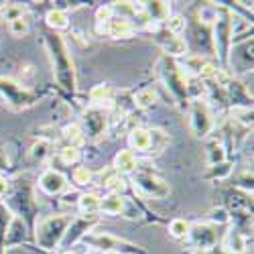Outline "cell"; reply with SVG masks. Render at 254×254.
Wrapping results in <instances>:
<instances>
[{"label":"cell","mask_w":254,"mask_h":254,"mask_svg":"<svg viewBox=\"0 0 254 254\" xmlns=\"http://www.w3.org/2000/svg\"><path fill=\"white\" fill-rule=\"evenodd\" d=\"M98 222H100V218L96 214H83L79 218H71V224H69L65 236H63V240H61V246L71 248L75 242H79L83 236H86Z\"/></svg>","instance_id":"obj_9"},{"label":"cell","mask_w":254,"mask_h":254,"mask_svg":"<svg viewBox=\"0 0 254 254\" xmlns=\"http://www.w3.org/2000/svg\"><path fill=\"white\" fill-rule=\"evenodd\" d=\"M104 31L114 39H124V37H130L134 33V27L126 18H112L108 23H104Z\"/></svg>","instance_id":"obj_15"},{"label":"cell","mask_w":254,"mask_h":254,"mask_svg":"<svg viewBox=\"0 0 254 254\" xmlns=\"http://www.w3.org/2000/svg\"><path fill=\"white\" fill-rule=\"evenodd\" d=\"M142 10L149 20H157V23H163V20L169 18V12H171V6L169 2H161V0H155V2H144Z\"/></svg>","instance_id":"obj_16"},{"label":"cell","mask_w":254,"mask_h":254,"mask_svg":"<svg viewBox=\"0 0 254 254\" xmlns=\"http://www.w3.org/2000/svg\"><path fill=\"white\" fill-rule=\"evenodd\" d=\"M157 69H159L161 79L165 81L167 90L173 94V98L181 106H185L187 104V79H185V75H183V71L179 67V63L175 59H171V57L163 55L159 59V63H157Z\"/></svg>","instance_id":"obj_3"},{"label":"cell","mask_w":254,"mask_h":254,"mask_svg":"<svg viewBox=\"0 0 254 254\" xmlns=\"http://www.w3.org/2000/svg\"><path fill=\"white\" fill-rule=\"evenodd\" d=\"M92 100L94 102H110V96H112V90L108 86H96L92 90Z\"/></svg>","instance_id":"obj_35"},{"label":"cell","mask_w":254,"mask_h":254,"mask_svg":"<svg viewBox=\"0 0 254 254\" xmlns=\"http://www.w3.org/2000/svg\"><path fill=\"white\" fill-rule=\"evenodd\" d=\"M49 155H51V140H47V138H39V140L33 144V149H31V157H33V161L43 163Z\"/></svg>","instance_id":"obj_23"},{"label":"cell","mask_w":254,"mask_h":254,"mask_svg":"<svg viewBox=\"0 0 254 254\" xmlns=\"http://www.w3.org/2000/svg\"><path fill=\"white\" fill-rule=\"evenodd\" d=\"M189 124H191V132L197 138H205L211 128H214V114H211L207 102L193 100L191 108H189Z\"/></svg>","instance_id":"obj_6"},{"label":"cell","mask_w":254,"mask_h":254,"mask_svg":"<svg viewBox=\"0 0 254 254\" xmlns=\"http://www.w3.org/2000/svg\"><path fill=\"white\" fill-rule=\"evenodd\" d=\"M27 240V224L23 220H10V226L6 230V246L8 244H20Z\"/></svg>","instance_id":"obj_19"},{"label":"cell","mask_w":254,"mask_h":254,"mask_svg":"<svg viewBox=\"0 0 254 254\" xmlns=\"http://www.w3.org/2000/svg\"><path fill=\"white\" fill-rule=\"evenodd\" d=\"M47 25L53 29V31H63L69 27V16L65 10H51L47 12Z\"/></svg>","instance_id":"obj_22"},{"label":"cell","mask_w":254,"mask_h":254,"mask_svg":"<svg viewBox=\"0 0 254 254\" xmlns=\"http://www.w3.org/2000/svg\"><path fill=\"white\" fill-rule=\"evenodd\" d=\"M63 254H73V252H71V250H67V252H63Z\"/></svg>","instance_id":"obj_43"},{"label":"cell","mask_w":254,"mask_h":254,"mask_svg":"<svg viewBox=\"0 0 254 254\" xmlns=\"http://www.w3.org/2000/svg\"><path fill=\"white\" fill-rule=\"evenodd\" d=\"M96 16H98L100 23H108V20H112V16H114V8L112 6H102V8H98Z\"/></svg>","instance_id":"obj_38"},{"label":"cell","mask_w":254,"mask_h":254,"mask_svg":"<svg viewBox=\"0 0 254 254\" xmlns=\"http://www.w3.org/2000/svg\"><path fill=\"white\" fill-rule=\"evenodd\" d=\"M128 142L134 151H142V153H149L151 149V132L146 128H134L128 136Z\"/></svg>","instance_id":"obj_20"},{"label":"cell","mask_w":254,"mask_h":254,"mask_svg":"<svg viewBox=\"0 0 254 254\" xmlns=\"http://www.w3.org/2000/svg\"><path fill=\"white\" fill-rule=\"evenodd\" d=\"M124 207V199L120 193H108L106 197L100 199V209L104 211V214H110V216H116L120 214Z\"/></svg>","instance_id":"obj_21"},{"label":"cell","mask_w":254,"mask_h":254,"mask_svg":"<svg viewBox=\"0 0 254 254\" xmlns=\"http://www.w3.org/2000/svg\"><path fill=\"white\" fill-rule=\"evenodd\" d=\"M187 240L193 248L197 250H209L214 248L216 242H218V232H216V226L211 224H193L189 226V232H187Z\"/></svg>","instance_id":"obj_11"},{"label":"cell","mask_w":254,"mask_h":254,"mask_svg":"<svg viewBox=\"0 0 254 254\" xmlns=\"http://www.w3.org/2000/svg\"><path fill=\"white\" fill-rule=\"evenodd\" d=\"M63 136H65V140H69L71 144L69 146H75L77 142H81V130L77 124H69L63 128Z\"/></svg>","instance_id":"obj_32"},{"label":"cell","mask_w":254,"mask_h":254,"mask_svg":"<svg viewBox=\"0 0 254 254\" xmlns=\"http://www.w3.org/2000/svg\"><path fill=\"white\" fill-rule=\"evenodd\" d=\"M189 224L187 220H181V218H177V220H173L171 224H169V234H171L175 240H185L187 238V232H189Z\"/></svg>","instance_id":"obj_26"},{"label":"cell","mask_w":254,"mask_h":254,"mask_svg":"<svg viewBox=\"0 0 254 254\" xmlns=\"http://www.w3.org/2000/svg\"><path fill=\"white\" fill-rule=\"evenodd\" d=\"M114 167H116L118 173H134L136 167H138L136 155L132 151H120L114 159Z\"/></svg>","instance_id":"obj_18"},{"label":"cell","mask_w":254,"mask_h":254,"mask_svg":"<svg viewBox=\"0 0 254 254\" xmlns=\"http://www.w3.org/2000/svg\"><path fill=\"white\" fill-rule=\"evenodd\" d=\"M185 65L191 69V71H195V73H201V69L207 65V63H205L203 57H199V55H191V57H187V59H185Z\"/></svg>","instance_id":"obj_37"},{"label":"cell","mask_w":254,"mask_h":254,"mask_svg":"<svg viewBox=\"0 0 254 254\" xmlns=\"http://www.w3.org/2000/svg\"><path fill=\"white\" fill-rule=\"evenodd\" d=\"M230 171H232V165L230 163H218V165H214L211 167V171H209V179H224V177H228L230 175Z\"/></svg>","instance_id":"obj_33"},{"label":"cell","mask_w":254,"mask_h":254,"mask_svg":"<svg viewBox=\"0 0 254 254\" xmlns=\"http://www.w3.org/2000/svg\"><path fill=\"white\" fill-rule=\"evenodd\" d=\"M8 167V161L4 159V155L2 153H0V171H2V169H6Z\"/></svg>","instance_id":"obj_41"},{"label":"cell","mask_w":254,"mask_h":254,"mask_svg":"<svg viewBox=\"0 0 254 254\" xmlns=\"http://www.w3.org/2000/svg\"><path fill=\"white\" fill-rule=\"evenodd\" d=\"M59 157H61V161L65 163V165H71V163H75L77 159H79V149L77 146H65V149H61L59 151Z\"/></svg>","instance_id":"obj_34"},{"label":"cell","mask_w":254,"mask_h":254,"mask_svg":"<svg viewBox=\"0 0 254 254\" xmlns=\"http://www.w3.org/2000/svg\"><path fill=\"white\" fill-rule=\"evenodd\" d=\"M71 224V216H51L45 218L41 224H37L35 230V240L43 250H55L57 246H61V240L65 236V232Z\"/></svg>","instance_id":"obj_2"},{"label":"cell","mask_w":254,"mask_h":254,"mask_svg":"<svg viewBox=\"0 0 254 254\" xmlns=\"http://www.w3.org/2000/svg\"><path fill=\"white\" fill-rule=\"evenodd\" d=\"M199 16H201L203 23H211V20H216V18H218V12H216L214 6H205V8H201Z\"/></svg>","instance_id":"obj_39"},{"label":"cell","mask_w":254,"mask_h":254,"mask_svg":"<svg viewBox=\"0 0 254 254\" xmlns=\"http://www.w3.org/2000/svg\"><path fill=\"white\" fill-rule=\"evenodd\" d=\"M157 102V92L155 90H142L134 96V104L138 106V108H151V106H155Z\"/></svg>","instance_id":"obj_28"},{"label":"cell","mask_w":254,"mask_h":254,"mask_svg":"<svg viewBox=\"0 0 254 254\" xmlns=\"http://www.w3.org/2000/svg\"><path fill=\"white\" fill-rule=\"evenodd\" d=\"M207 151H209V153H207V161H209V165H211V167L218 165V163H224L226 153H224V146H222V142H218V140L209 142Z\"/></svg>","instance_id":"obj_27"},{"label":"cell","mask_w":254,"mask_h":254,"mask_svg":"<svg viewBox=\"0 0 254 254\" xmlns=\"http://www.w3.org/2000/svg\"><path fill=\"white\" fill-rule=\"evenodd\" d=\"M157 37H163V39H159V43H161V47L165 49V55L167 57H179V55H183L185 51H187V43L181 39V37H175V35H171L169 31H163V33H157Z\"/></svg>","instance_id":"obj_14"},{"label":"cell","mask_w":254,"mask_h":254,"mask_svg":"<svg viewBox=\"0 0 254 254\" xmlns=\"http://www.w3.org/2000/svg\"><path fill=\"white\" fill-rule=\"evenodd\" d=\"M0 96L6 98V102L12 106L14 110H20V108H27V106H33L39 96L23 86H18L12 79H6V77H0Z\"/></svg>","instance_id":"obj_7"},{"label":"cell","mask_w":254,"mask_h":254,"mask_svg":"<svg viewBox=\"0 0 254 254\" xmlns=\"http://www.w3.org/2000/svg\"><path fill=\"white\" fill-rule=\"evenodd\" d=\"M8 205L18 214V220L25 218V224L31 226L35 216H37V201L33 199V191L27 179H18L14 181L12 195L8 199Z\"/></svg>","instance_id":"obj_4"},{"label":"cell","mask_w":254,"mask_h":254,"mask_svg":"<svg viewBox=\"0 0 254 254\" xmlns=\"http://www.w3.org/2000/svg\"><path fill=\"white\" fill-rule=\"evenodd\" d=\"M92 179H94V173L88 167H77L73 171V183L75 185H88V183H92Z\"/></svg>","instance_id":"obj_29"},{"label":"cell","mask_w":254,"mask_h":254,"mask_svg":"<svg viewBox=\"0 0 254 254\" xmlns=\"http://www.w3.org/2000/svg\"><path fill=\"white\" fill-rule=\"evenodd\" d=\"M102 254H118V252H102Z\"/></svg>","instance_id":"obj_42"},{"label":"cell","mask_w":254,"mask_h":254,"mask_svg":"<svg viewBox=\"0 0 254 254\" xmlns=\"http://www.w3.org/2000/svg\"><path fill=\"white\" fill-rule=\"evenodd\" d=\"M222 246H224L228 252H236V254H240V252L246 250V238H244V234H242L240 230L232 228V230H228L226 234H224Z\"/></svg>","instance_id":"obj_17"},{"label":"cell","mask_w":254,"mask_h":254,"mask_svg":"<svg viewBox=\"0 0 254 254\" xmlns=\"http://www.w3.org/2000/svg\"><path fill=\"white\" fill-rule=\"evenodd\" d=\"M27 31H29V20L25 16L10 20V33L14 37H23V35H27Z\"/></svg>","instance_id":"obj_31"},{"label":"cell","mask_w":254,"mask_h":254,"mask_svg":"<svg viewBox=\"0 0 254 254\" xmlns=\"http://www.w3.org/2000/svg\"><path fill=\"white\" fill-rule=\"evenodd\" d=\"M65 177H63L59 171H55V169H49V171H45L43 175H41L39 179V187L43 189V191L47 195H57L61 193L63 189H65Z\"/></svg>","instance_id":"obj_13"},{"label":"cell","mask_w":254,"mask_h":254,"mask_svg":"<svg viewBox=\"0 0 254 254\" xmlns=\"http://www.w3.org/2000/svg\"><path fill=\"white\" fill-rule=\"evenodd\" d=\"M45 43H47V51H49V59H51V67H53L57 86L61 90L73 94L77 88L75 86V67H73V59H71L67 45L63 43V39L57 33H47Z\"/></svg>","instance_id":"obj_1"},{"label":"cell","mask_w":254,"mask_h":254,"mask_svg":"<svg viewBox=\"0 0 254 254\" xmlns=\"http://www.w3.org/2000/svg\"><path fill=\"white\" fill-rule=\"evenodd\" d=\"M106 114L100 108H90L83 112L81 116V124H83V132H86L90 138H98L100 134H104L106 130Z\"/></svg>","instance_id":"obj_12"},{"label":"cell","mask_w":254,"mask_h":254,"mask_svg":"<svg viewBox=\"0 0 254 254\" xmlns=\"http://www.w3.org/2000/svg\"><path fill=\"white\" fill-rule=\"evenodd\" d=\"M230 220H232V216H230V211L226 207H216V209L209 211V222L211 224H228Z\"/></svg>","instance_id":"obj_30"},{"label":"cell","mask_w":254,"mask_h":254,"mask_svg":"<svg viewBox=\"0 0 254 254\" xmlns=\"http://www.w3.org/2000/svg\"><path fill=\"white\" fill-rule=\"evenodd\" d=\"M79 209L83 211V214H96V211L100 209V197L96 193H83L77 201Z\"/></svg>","instance_id":"obj_25"},{"label":"cell","mask_w":254,"mask_h":254,"mask_svg":"<svg viewBox=\"0 0 254 254\" xmlns=\"http://www.w3.org/2000/svg\"><path fill=\"white\" fill-rule=\"evenodd\" d=\"M8 189H10V183H8L2 175H0V197H4V195L8 193Z\"/></svg>","instance_id":"obj_40"},{"label":"cell","mask_w":254,"mask_h":254,"mask_svg":"<svg viewBox=\"0 0 254 254\" xmlns=\"http://www.w3.org/2000/svg\"><path fill=\"white\" fill-rule=\"evenodd\" d=\"M214 43H216V51L218 57L222 61V65L226 67L230 61V49H232V18L228 16H218L216 25H214Z\"/></svg>","instance_id":"obj_8"},{"label":"cell","mask_w":254,"mask_h":254,"mask_svg":"<svg viewBox=\"0 0 254 254\" xmlns=\"http://www.w3.org/2000/svg\"><path fill=\"white\" fill-rule=\"evenodd\" d=\"M167 31L171 33V35H181L183 31H185V18L183 16H173L171 20L167 23Z\"/></svg>","instance_id":"obj_36"},{"label":"cell","mask_w":254,"mask_h":254,"mask_svg":"<svg viewBox=\"0 0 254 254\" xmlns=\"http://www.w3.org/2000/svg\"><path fill=\"white\" fill-rule=\"evenodd\" d=\"M134 185L140 189V191H144L146 195L151 197H157V199H165L169 193H171V187H169V183L153 173H142V171H136L134 177H132Z\"/></svg>","instance_id":"obj_10"},{"label":"cell","mask_w":254,"mask_h":254,"mask_svg":"<svg viewBox=\"0 0 254 254\" xmlns=\"http://www.w3.org/2000/svg\"><path fill=\"white\" fill-rule=\"evenodd\" d=\"M10 226V211L6 205L0 203V254H4L6 248V230Z\"/></svg>","instance_id":"obj_24"},{"label":"cell","mask_w":254,"mask_h":254,"mask_svg":"<svg viewBox=\"0 0 254 254\" xmlns=\"http://www.w3.org/2000/svg\"><path fill=\"white\" fill-rule=\"evenodd\" d=\"M92 248H98L102 252H118V254H146V250L138 244H132L128 240L116 238L112 234H86L81 238Z\"/></svg>","instance_id":"obj_5"}]
</instances>
